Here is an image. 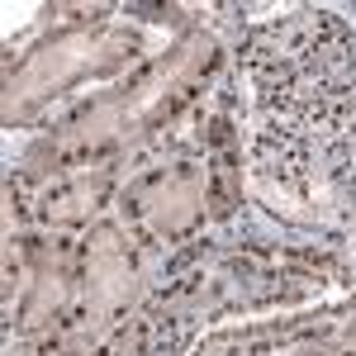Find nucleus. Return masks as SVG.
Listing matches in <instances>:
<instances>
[{
    "label": "nucleus",
    "mask_w": 356,
    "mask_h": 356,
    "mask_svg": "<svg viewBox=\"0 0 356 356\" xmlns=\"http://www.w3.org/2000/svg\"><path fill=\"white\" fill-rule=\"evenodd\" d=\"M223 67H228L223 38L195 19L186 33L162 43L147 62H138L129 76L110 81L105 90L76 100L62 119H53V129H43L24 147L19 166L5 176V186L19 195H33L67 171L134 162L143 147H152L219 81Z\"/></svg>",
    "instance_id": "obj_1"
},
{
    "label": "nucleus",
    "mask_w": 356,
    "mask_h": 356,
    "mask_svg": "<svg viewBox=\"0 0 356 356\" xmlns=\"http://www.w3.org/2000/svg\"><path fill=\"white\" fill-rule=\"evenodd\" d=\"M238 81L266 124L304 134H356V29L337 10L300 5L238 43Z\"/></svg>",
    "instance_id": "obj_2"
},
{
    "label": "nucleus",
    "mask_w": 356,
    "mask_h": 356,
    "mask_svg": "<svg viewBox=\"0 0 356 356\" xmlns=\"http://www.w3.org/2000/svg\"><path fill=\"white\" fill-rule=\"evenodd\" d=\"M157 53L134 19H62L5 62V129H29L95 81H119Z\"/></svg>",
    "instance_id": "obj_3"
},
{
    "label": "nucleus",
    "mask_w": 356,
    "mask_h": 356,
    "mask_svg": "<svg viewBox=\"0 0 356 356\" xmlns=\"http://www.w3.org/2000/svg\"><path fill=\"white\" fill-rule=\"evenodd\" d=\"M147 300V247L119 219L90 223L76 238V304L53 342L62 356H86L134 318Z\"/></svg>",
    "instance_id": "obj_4"
},
{
    "label": "nucleus",
    "mask_w": 356,
    "mask_h": 356,
    "mask_svg": "<svg viewBox=\"0 0 356 356\" xmlns=\"http://www.w3.org/2000/svg\"><path fill=\"white\" fill-rule=\"evenodd\" d=\"M119 223L147 252H181L209 228V162L195 143H176L147 166L129 171L114 200Z\"/></svg>",
    "instance_id": "obj_5"
},
{
    "label": "nucleus",
    "mask_w": 356,
    "mask_h": 356,
    "mask_svg": "<svg viewBox=\"0 0 356 356\" xmlns=\"http://www.w3.org/2000/svg\"><path fill=\"white\" fill-rule=\"evenodd\" d=\"M5 252L19 261V295L10 314V342L57 337L76 304V238L48 228H10Z\"/></svg>",
    "instance_id": "obj_6"
},
{
    "label": "nucleus",
    "mask_w": 356,
    "mask_h": 356,
    "mask_svg": "<svg viewBox=\"0 0 356 356\" xmlns=\"http://www.w3.org/2000/svg\"><path fill=\"white\" fill-rule=\"evenodd\" d=\"M134 162H110V166H86L48 181L43 191L19 195L5 186L10 200V223L19 214V228H48V233H86L90 223H100V209H110Z\"/></svg>",
    "instance_id": "obj_7"
},
{
    "label": "nucleus",
    "mask_w": 356,
    "mask_h": 356,
    "mask_svg": "<svg viewBox=\"0 0 356 356\" xmlns=\"http://www.w3.org/2000/svg\"><path fill=\"white\" fill-rule=\"evenodd\" d=\"M337 342L356 347V295H352V309H347V323H342V332H337Z\"/></svg>",
    "instance_id": "obj_8"
},
{
    "label": "nucleus",
    "mask_w": 356,
    "mask_h": 356,
    "mask_svg": "<svg viewBox=\"0 0 356 356\" xmlns=\"http://www.w3.org/2000/svg\"><path fill=\"white\" fill-rule=\"evenodd\" d=\"M332 356H356V347H347V342H337V347H332Z\"/></svg>",
    "instance_id": "obj_9"
}]
</instances>
